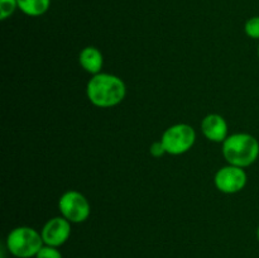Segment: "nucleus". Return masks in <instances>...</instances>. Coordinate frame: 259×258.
Listing matches in <instances>:
<instances>
[{
  "label": "nucleus",
  "mask_w": 259,
  "mask_h": 258,
  "mask_svg": "<svg viewBox=\"0 0 259 258\" xmlns=\"http://www.w3.org/2000/svg\"><path fill=\"white\" fill-rule=\"evenodd\" d=\"M89 101L98 108H113L125 99V82L119 76L108 72L94 75L86 85Z\"/></svg>",
  "instance_id": "f257e3e1"
},
{
  "label": "nucleus",
  "mask_w": 259,
  "mask_h": 258,
  "mask_svg": "<svg viewBox=\"0 0 259 258\" xmlns=\"http://www.w3.org/2000/svg\"><path fill=\"white\" fill-rule=\"evenodd\" d=\"M222 153L228 164L249 167L259 157V142L249 133H234L223 142Z\"/></svg>",
  "instance_id": "f03ea898"
},
{
  "label": "nucleus",
  "mask_w": 259,
  "mask_h": 258,
  "mask_svg": "<svg viewBox=\"0 0 259 258\" xmlns=\"http://www.w3.org/2000/svg\"><path fill=\"white\" fill-rule=\"evenodd\" d=\"M45 245L42 235L30 227H17L8 234L7 248L17 258H32Z\"/></svg>",
  "instance_id": "7ed1b4c3"
},
{
  "label": "nucleus",
  "mask_w": 259,
  "mask_h": 258,
  "mask_svg": "<svg viewBox=\"0 0 259 258\" xmlns=\"http://www.w3.org/2000/svg\"><path fill=\"white\" fill-rule=\"evenodd\" d=\"M161 142L163 143L167 154L180 156L194 147L196 142V132L190 124H174L163 132Z\"/></svg>",
  "instance_id": "20e7f679"
},
{
  "label": "nucleus",
  "mask_w": 259,
  "mask_h": 258,
  "mask_svg": "<svg viewBox=\"0 0 259 258\" xmlns=\"http://www.w3.org/2000/svg\"><path fill=\"white\" fill-rule=\"evenodd\" d=\"M58 210L61 217L67 219L71 224H80L90 217L91 205L85 195L76 190H68L61 195L58 200Z\"/></svg>",
  "instance_id": "39448f33"
},
{
  "label": "nucleus",
  "mask_w": 259,
  "mask_h": 258,
  "mask_svg": "<svg viewBox=\"0 0 259 258\" xmlns=\"http://www.w3.org/2000/svg\"><path fill=\"white\" fill-rule=\"evenodd\" d=\"M248 181L247 172L244 168L233 164H227L218 169L215 174L214 182L217 189L223 194H237L245 187Z\"/></svg>",
  "instance_id": "423d86ee"
},
{
  "label": "nucleus",
  "mask_w": 259,
  "mask_h": 258,
  "mask_svg": "<svg viewBox=\"0 0 259 258\" xmlns=\"http://www.w3.org/2000/svg\"><path fill=\"white\" fill-rule=\"evenodd\" d=\"M43 243L51 247H61L71 235V223L63 217H55L48 220L40 230Z\"/></svg>",
  "instance_id": "0eeeda50"
},
{
  "label": "nucleus",
  "mask_w": 259,
  "mask_h": 258,
  "mask_svg": "<svg viewBox=\"0 0 259 258\" xmlns=\"http://www.w3.org/2000/svg\"><path fill=\"white\" fill-rule=\"evenodd\" d=\"M201 131L205 138L215 143H223L228 138V123L220 114L211 113L201 121Z\"/></svg>",
  "instance_id": "6e6552de"
},
{
  "label": "nucleus",
  "mask_w": 259,
  "mask_h": 258,
  "mask_svg": "<svg viewBox=\"0 0 259 258\" xmlns=\"http://www.w3.org/2000/svg\"><path fill=\"white\" fill-rule=\"evenodd\" d=\"M78 62L86 72L94 76L101 72V68L104 66V56L99 48L88 46L78 55Z\"/></svg>",
  "instance_id": "1a4fd4ad"
},
{
  "label": "nucleus",
  "mask_w": 259,
  "mask_h": 258,
  "mask_svg": "<svg viewBox=\"0 0 259 258\" xmlns=\"http://www.w3.org/2000/svg\"><path fill=\"white\" fill-rule=\"evenodd\" d=\"M51 7V0H18V9L28 17H40Z\"/></svg>",
  "instance_id": "9d476101"
},
{
  "label": "nucleus",
  "mask_w": 259,
  "mask_h": 258,
  "mask_svg": "<svg viewBox=\"0 0 259 258\" xmlns=\"http://www.w3.org/2000/svg\"><path fill=\"white\" fill-rule=\"evenodd\" d=\"M17 9L18 0H0V19H8Z\"/></svg>",
  "instance_id": "9b49d317"
},
{
  "label": "nucleus",
  "mask_w": 259,
  "mask_h": 258,
  "mask_svg": "<svg viewBox=\"0 0 259 258\" xmlns=\"http://www.w3.org/2000/svg\"><path fill=\"white\" fill-rule=\"evenodd\" d=\"M244 32L252 39H259V17H252L245 22Z\"/></svg>",
  "instance_id": "f8f14e48"
},
{
  "label": "nucleus",
  "mask_w": 259,
  "mask_h": 258,
  "mask_svg": "<svg viewBox=\"0 0 259 258\" xmlns=\"http://www.w3.org/2000/svg\"><path fill=\"white\" fill-rule=\"evenodd\" d=\"M34 258H62V254L57 247H51V245L45 244Z\"/></svg>",
  "instance_id": "ddd939ff"
},
{
  "label": "nucleus",
  "mask_w": 259,
  "mask_h": 258,
  "mask_svg": "<svg viewBox=\"0 0 259 258\" xmlns=\"http://www.w3.org/2000/svg\"><path fill=\"white\" fill-rule=\"evenodd\" d=\"M149 153H151L153 157H157V158H158V157H162L163 154H166L167 152L166 149H164L163 143H162L161 141H158V142H154V143L149 147Z\"/></svg>",
  "instance_id": "4468645a"
},
{
  "label": "nucleus",
  "mask_w": 259,
  "mask_h": 258,
  "mask_svg": "<svg viewBox=\"0 0 259 258\" xmlns=\"http://www.w3.org/2000/svg\"><path fill=\"white\" fill-rule=\"evenodd\" d=\"M257 239H258V242H259V227H258V229H257Z\"/></svg>",
  "instance_id": "2eb2a0df"
},
{
  "label": "nucleus",
  "mask_w": 259,
  "mask_h": 258,
  "mask_svg": "<svg viewBox=\"0 0 259 258\" xmlns=\"http://www.w3.org/2000/svg\"><path fill=\"white\" fill-rule=\"evenodd\" d=\"M258 57H259V45H258Z\"/></svg>",
  "instance_id": "dca6fc26"
}]
</instances>
